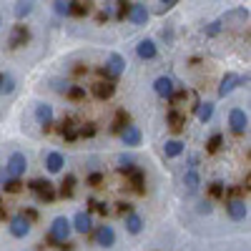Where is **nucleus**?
Wrapping results in <instances>:
<instances>
[{
	"label": "nucleus",
	"mask_w": 251,
	"mask_h": 251,
	"mask_svg": "<svg viewBox=\"0 0 251 251\" xmlns=\"http://www.w3.org/2000/svg\"><path fill=\"white\" fill-rule=\"evenodd\" d=\"M166 121H169V126H171L174 131H181L183 126H186V118H183V113H178V111H169Z\"/></svg>",
	"instance_id": "22"
},
{
	"label": "nucleus",
	"mask_w": 251,
	"mask_h": 251,
	"mask_svg": "<svg viewBox=\"0 0 251 251\" xmlns=\"http://www.w3.org/2000/svg\"><path fill=\"white\" fill-rule=\"evenodd\" d=\"M25 169H28V158H25V153H20V151L10 153V158H8V163H5L8 176L18 178V176H23V174H25Z\"/></svg>",
	"instance_id": "2"
},
{
	"label": "nucleus",
	"mask_w": 251,
	"mask_h": 251,
	"mask_svg": "<svg viewBox=\"0 0 251 251\" xmlns=\"http://www.w3.org/2000/svg\"><path fill=\"white\" fill-rule=\"evenodd\" d=\"M219 30H221V23H211V25L206 28V35H216Z\"/></svg>",
	"instance_id": "42"
},
{
	"label": "nucleus",
	"mask_w": 251,
	"mask_h": 251,
	"mask_svg": "<svg viewBox=\"0 0 251 251\" xmlns=\"http://www.w3.org/2000/svg\"><path fill=\"white\" fill-rule=\"evenodd\" d=\"M28 188L38 194V199H40V201H46V203L55 201V188H53V183H50V181H30V186H28Z\"/></svg>",
	"instance_id": "3"
},
{
	"label": "nucleus",
	"mask_w": 251,
	"mask_h": 251,
	"mask_svg": "<svg viewBox=\"0 0 251 251\" xmlns=\"http://www.w3.org/2000/svg\"><path fill=\"white\" fill-rule=\"evenodd\" d=\"M126 121H128V113L126 111H118V116H116V123H113V133H118V131H123L126 128Z\"/></svg>",
	"instance_id": "28"
},
{
	"label": "nucleus",
	"mask_w": 251,
	"mask_h": 251,
	"mask_svg": "<svg viewBox=\"0 0 251 251\" xmlns=\"http://www.w3.org/2000/svg\"><path fill=\"white\" fill-rule=\"evenodd\" d=\"M96 208H98L100 214H108V203H96Z\"/></svg>",
	"instance_id": "43"
},
{
	"label": "nucleus",
	"mask_w": 251,
	"mask_h": 251,
	"mask_svg": "<svg viewBox=\"0 0 251 251\" xmlns=\"http://www.w3.org/2000/svg\"><path fill=\"white\" fill-rule=\"evenodd\" d=\"M68 236H71V221H68L66 216L53 219L48 239H50V241H55V244H66V241H68Z\"/></svg>",
	"instance_id": "1"
},
{
	"label": "nucleus",
	"mask_w": 251,
	"mask_h": 251,
	"mask_svg": "<svg viewBox=\"0 0 251 251\" xmlns=\"http://www.w3.org/2000/svg\"><path fill=\"white\" fill-rule=\"evenodd\" d=\"M211 116H214V103H211V100H206V103H199V106H196V118H199L201 123L211 121Z\"/></svg>",
	"instance_id": "19"
},
{
	"label": "nucleus",
	"mask_w": 251,
	"mask_h": 251,
	"mask_svg": "<svg viewBox=\"0 0 251 251\" xmlns=\"http://www.w3.org/2000/svg\"><path fill=\"white\" fill-rule=\"evenodd\" d=\"M13 88H15V80H13L10 75L0 78V93H13Z\"/></svg>",
	"instance_id": "31"
},
{
	"label": "nucleus",
	"mask_w": 251,
	"mask_h": 251,
	"mask_svg": "<svg viewBox=\"0 0 251 251\" xmlns=\"http://www.w3.org/2000/svg\"><path fill=\"white\" fill-rule=\"evenodd\" d=\"M73 186H75V176L68 174L66 178H63V188H60V194L63 196H73Z\"/></svg>",
	"instance_id": "27"
},
{
	"label": "nucleus",
	"mask_w": 251,
	"mask_h": 251,
	"mask_svg": "<svg viewBox=\"0 0 251 251\" xmlns=\"http://www.w3.org/2000/svg\"><path fill=\"white\" fill-rule=\"evenodd\" d=\"M176 5V0H163V3H158V13H166V10H171Z\"/></svg>",
	"instance_id": "39"
},
{
	"label": "nucleus",
	"mask_w": 251,
	"mask_h": 251,
	"mask_svg": "<svg viewBox=\"0 0 251 251\" xmlns=\"http://www.w3.org/2000/svg\"><path fill=\"white\" fill-rule=\"evenodd\" d=\"M226 211H228V216H231L234 221H241V219H246V214H249V206H246L244 201L234 199V201L226 203Z\"/></svg>",
	"instance_id": "10"
},
{
	"label": "nucleus",
	"mask_w": 251,
	"mask_h": 251,
	"mask_svg": "<svg viewBox=\"0 0 251 251\" xmlns=\"http://www.w3.org/2000/svg\"><path fill=\"white\" fill-rule=\"evenodd\" d=\"M0 78H3V75H0Z\"/></svg>",
	"instance_id": "44"
},
{
	"label": "nucleus",
	"mask_w": 251,
	"mask_h": 251,
	"mask_svg": "<svg viewBox=\"0 0 251 251\" xmlns=\"http://www.w3.org/2000/svg\"><path fill=\"white\" fill-rule=\"evenodd\" d=\"M13 13H15L18 20H23L25 15L33 13V3H15V10H13Z\"/></svg>",
	"instance_id": "25"
},
{
	"label": "nucleus",
	"mask_w": 251,
	"mask_h": 251,
	"mask_svg": "<svg viewBox=\"0 0 251 251\" xmlns=\"http://www.w3.org/2000/svg\"><path fill=\"white\" fill-rule=\"evenodd\" d=\"M126 228H128V234H141V228H143V219L138 214H128L126 216Z\"/></svg>",
	"instance_id": "20"
},
{
	"label": "nucleus",
	"mask_w": 251,
	"mask_h": 251,
	"mask_svg": "<svg viewBox=\"0 0 251 251\" xmlns=\"http://www.w3.org/2000/svg\"><path fill=\"white\" fill-rule=\"evenodd\" d=\"M211 208H214V206L208 203V201H201V203H199V214H211Z\"/></svg>",
	"instance_id": "40"
},
{
	"label": "nucleus",
	"mask_w": 251,
	"mask_h": 251,
	"mask_svg": "<svg viewBox=\"0 0 251 251\" xmlns=\"http://www.w3.org/2000/svg\"><path fill=\"white\" fill-rule=\"evenodd\" d=\"M153 91H156L161 98H171V96L176 93V88H174V80H171L169 75H161V78H156V83H153Z\"/></svg>",
	"instance_id": "8"
},
{
	"label": "nucleus",
	"mask_w": 251,
	"mask_h": 251,
	"mask_svg": "<svg viewBox=\"0 0 251 251\" xmlns=\"http://www.w3.org/2000/svg\"><path fill=\"white\" fill-rule=\"evenodd\" d=\"M71 15H88V5L86 3H71Z\"/></svg>",
	"instance_id": "34"
},
{
	"label": "nucleus",
	"mask_w": 251,
	"mask_h": 251,
	"mask_svg": "<svg viewBox=\"0 0 251 251\" xmlns=\"http://www.w3.org/2000/svg\"><path fill=\"white\" fill-rule=\"evenodd\" d=\"M71 228H75L78 234H88V231H91V216H88L86 211L75 214V219H73V226H71Z\"/></svg>",
	"instance_id": "17"
},
{
	"label": "nucleus",
	"mask_w": 251,
	"mask_h": 251,
	"mask_svg": "<svg viewBox=\"0 0 251 251\" xmlns=\"http://www.w3.org/2000/svg\"><path fill=\"white\" fill-rule=\"evenodd\" d=\"M128 176H131V186L136 188V191H143V171L131 169V171H128Z\"/></svg>",
	"instance_id": "24"
},
{
	"label": "nucleus",
	"mask_w": 251,
	"mask_h": 251,
	"mask_svg": "<svg viewBox=\"0 0 251 251\" xmlns=\"http://www.w3.org/2000/svg\"><path fill=\"white\" fill-rule=\"evenodd\" d=\"M244 83H249V75L239 78V75H234V73H226V75H224V80H221V86H219V96H221V98H226V96L231 93L236 86H244Z\"/></svg>",
	"instance_id": "4"
},
{
	"label": "nucleus",
	"mask_w": 251,
	"mask_h": 251,
	"mask_svg": "<svg viewBox=\"0 0 251 251\" xmlns=\"http://www.w3.org/2000/svg\"><path fill=\"white\" fill-rule=\"evenodd\" d=\"M35 121L43 126V128H48L50 121H53V106H48V103H38L35 106Z\"/></svg>",
	"instance_id": "11"
},
{
	"label": "nucleus",
	"mask_w": 251,
	"mask_h": 251,
	"mask_svg": "<svg viewBox=\"0 0 251 251\" xmlns=\"http://www.w3.org/2000/svg\"><path fill=\"white\" fill-rule=\"evenodd\" d=\"M63 163H66V161H63V156H60L58 151H50V153L46 156V166H48L50 174H58V171L63 169Z\"/></svg>",
	"instance_id": "18"
},
{
	"label": "nucleus",
	"mask_w": 251,
	"mask_h": 251,
	"mask_svg": "<svg viewBox=\"0 0 251 251\" xmlns=\"http://www.w3.org/2000/svg\"><path fill=\"white\" fill-rule=\"evenodd\" d=\"M221 143H224V136H221V133H214L211 138H208V143H206L208 153H216V151L221 149Z\"/></svg>",
	"instance_id": "26"
},
{
	"label": "nucleus",
	"mask_w": 251,
	"mask_h": 251,
	"mask_svg": "<svg viewBox=\"0 0 251 251\" xmlns=\"http://www.w3.org/2000/svg\"><path fill=\"white\" fill-rule=\"evenodd\" d=\"M208 194H211L214 199H219V196H224V183H221V181H214L211 186H208Z\"/></svg>",
	"instance_id": "35"
},
{
	"label": "nucleus",
	"mask_w": 251,
	"mask_h": 251,
	"mask_svg": "<svg viewBox=\"0 0 251 251\" xmlns=\"http://www.w3.org/2000/svg\"><path fill=\"white\" fill-rule=\"evenodd\" d=\"M53 10L58 15H71V3H63V0H58V3H53Z\"/></svg>",
	"instance_id": "33"
},
{
	"label": "nucleus",
	"mask_w": 251,
	"mask_h": 251,
	"mask_svg": "<svg viewBox=\"0 0 251 251\" xmlns=\"http://www.w3.org/2000/svg\"><path fill=\"white\" fill-rule=\"evenodd\" d=\"M113 91H116V83H113V80H100V83H96V86H93V96L100 98V100L111 98Z\"/></svg>",
	"instance_id": "15"
},
{
	"label": "nucleus",
	"mask_w": 251,
	"mask_h": 251,
	"mask_svg": "<svg viewBox=\"0 0 251 251\" xmlns=\"http://www.w3.org/2000/svg\"><path fill=\"white\" fill-rule=\"evenodd\" d=\"M96 244L98 246H113L116 244V231H113V226H98L96 228Z\"/></svg>",
	"instance_id": "7"
},
{
	"label": "nucleus",
	"mask_w": 251,
	"mask_h": 251,
	"mask_svg": "<svg viewBox=\"0 0 251 251\" xmlns=\"http://www.w3.org/2000/svg\"><path fill=\"white\" fill-rule=\"evenodd\" d=\"M123 68H126V60H123V55L111 53V55H108V66H106L108 75H111V78H118V75L123 73Z\"/></svg>",
	"instance_id": "12"
},
{
	"label": "nucleus",
	"mask_w": 251,
	"mask_h": 251,
	"mask_svg": "<svg viewBox=\"0 0 251 251\" xmlns=\"http://www.w3.org/2000/svg\"><path fill=\"white\" fill-rule=\"evenodd\" d=\"M75 136H78L75 126L71 121H66V123H63V138H66V141H75Z\"/></svg>",
	"instance_id": "29"
},
{
	"label": "nucleus",
	"mask_w": 251,
	"mask_h": 251,
	"mask_svg": "<svg viewBox=\"0 0 251 251\" xmlns=\"http://www.w3.org/2000/svg\"><path fill=\"white\" fill-rule=\"evenodd\" d=\"M10 234H13L15 239H23V236H28V234H30V221H28L23 214L13 216V219H10Z\"/></svg>",
	"instance_id": "5"
},
{
	"label": "nucleus",
	"mask_w": 251,
	"mask_h": 251,
	"mask_svg": "<svg viewBox=\"0 0 251 251\" xmlns=\"http://www.w3.org/2000/svg\"><path fill=\"white\" fill-rule=\"evenodd\" d=\"M20 186H23V183H20L18 178H8V181L3 183V188H5L8 194H18V191H20Z\"/></svg>",
	"instance_id": "32"
},
{
	"label": "nucleus",
	"mask_w": 251,
	"mask_h": 251,
	"mask_svg": "<svg viewBox=\"0 0 251 251\" xmlns=\"http://www.w3.org/2000/svg\"><path fill=\"white\" fill-rule=\"evenodd\" d=\"M66 96L73 98V100H80V98H86V88H83V86H71L66 91Z\"/></svg>",
	"instance_id": "30"
},
{
	"label": "nucleus",
	"mask_w": 251,
	"mask_h": 251,
	"mask_svg": "<svg viewBox=\"0 0 251 251\" xmlns=\"http://www.w3.org/2000/svg\"><path fill=\"white\" fill-rule=\"evenodd\" d=\"M116 5H118V20H123L131 13V3H116Z\"/></svg>",
	"instance_id": "38"
},
{
	"label": "nucleus",
	"mask_w": 251,
	"mask_h": 251,
	"mask_svg": "<svg viewBox=\"0 0 251 251\" xmlns=\"http://www.w3.org/2000/svg\"><path fill=\"white\" fill-rule=\"evenodd\" d=\"M121 141L126 146H138L141 143V128L138 126H126V128L121 131Z\"/></svg>",
	"instance_id": "14"
},
{
	"label": "nucleus",
	"mask_w": 251,
	"mask_h": 251,
	"mask_svg": "<svg viewBox=\"0 0 251 251\" xmlns=\"http://www.w3.org/2000/svg\"><path fill=\"white\" fill-rule=\"evenodd\" d=\"M53 88L60 91V93H66L68 91V83H63V80H53Z\"/></svg>",
	"instance_id": "41"
},
{
	"label": "nucleus",
	"mask_w": 251,
	"mask_h": 251,
	"mask_svg": "<svg viewBox=\"0 0 251 251\" xmlns=\"http://www.w3.org/2000/svg\"><path fill=\"white\" fill-rule=\"evenodd\" d=\"M149 8L146 5H141V3H131V13H128V18H131V23H136V25H143L146 20H149Z\"/></svg>",
	"instance_id": "13"
},
{
	"label": "nucleus",
	"mask_w": 251,
	"mask_h": 251,
	"mask_svg": "<svg viewBox=\"0 0 251 251\" xmlns=\"http://www.w3.org/2000/svg\"><path fill=\"white\" fill-rule=\"evenodd\" d=\"M80 136H83V138H91V136H96V126H93V123H86V126L80 128Z\"/></svg>",
	"instance_id": "37"
},
{
	"label": "nucleus",
	"mask_w": 251,
	"mask_h": 251,
	"mask_svg": "<svg viewBox=\"0 0 251 251\" xmlns=\"http://www.w3.org/2000/svg\"><path fill=\"white\" fill-rule=\"evenodd\" d=\"M163 153L169 156V158L181 156V153H183V143H181V141H166V143H163Z\"/></svg>",
	"instance_id": "21"
},
{
	"label": "nucleus",
	"mask_w": 251,
	"mask_h": 251,
	"mask_svg": "<svg viewBox=\"0 0 251 251\" xmlns=\"http://www.w3.org/2000/svg\"><path fill=\"white\" fill-rule=\"evenodd\" d=\"M136 53H138V58H143V60H151V58H156V43L153 40H141V43L136 46Z\"/></svg>",
	"instance_id": "16"
},
{
	"label": "nucleus",
	"mask_w": 251,
	"mask_h": 251,
	"mask_svg": "<svg viewBox=\"0 0 251 251\" xmlns=\"http://www.w3.org/2000/svg\"><path fill=\"white\" fill-rule=\"evenodd\" d=\"M183 183L191 188V191H196V188L201 186V178H199V174H196V169H188L186 174H183Z\"/></svg>",
	"instance_id": "23"
},
{
	"label": "nucleus",
	"mask_w": 251,
	"mask_h": 251,
	"mask_svg": "<svg viewBox=\"0 0 251 251\" xmlns=\"http://www.w3.org/2000/svg\"><path fill=\"white\" fill-rule=\"evenodd\" d=\"M228 123H231V131H234V133H244L249 118H246V113H244L241 108H234L231 113H228Z\"/></svg>",
	"instance_id": "9"
},
{
	"label": "nucleus",
	"mask_w": 251,
	"mask_h": 251,
	"mask_svg": "<svg viewBox=\"0 0 251 251\" xmlns=\"http://www.w3.org/2000/svg\"><path fill=\"white\" fill-rule=\"evenodd\" d=\"M30 40V30L25 25H15L13 33H10V40H8V46L10 48H20V46H25Z\"/></svg>",
	"instance_id": "6"
},
{
	"label": "nucleus",
	"mask_w": 251,
	"mask_h": 251,
	"mask_svg": "<svg viewBox=\"0 0 251 251\" xmlns=\"http://www.w3.org/2000/svg\"><path fill=\"white\" fill-rule=\"evenodd\" d=\"M103 183V174L100 171H93L91 176H88V186H93V188H98Z\"/></svg>",
	"instance_id": "36"
}]
</instances>
